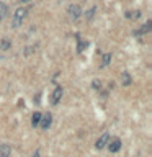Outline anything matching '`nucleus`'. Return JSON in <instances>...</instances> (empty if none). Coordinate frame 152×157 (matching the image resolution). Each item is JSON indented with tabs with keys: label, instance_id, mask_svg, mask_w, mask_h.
I'll list each match as a JSON object with an SVG mask.
<instances>
[{
	"label": "nucleus",
	"instance_id": "obj_14",
	"mask_svg": "<svg viewBox=\"0 0 152 157\" xmlns=\"http://www.w3.org/2000/svg\"><path fill=\"white\" fill-rule=\"evenodd\" d=\"M95 10H97V8L93 7V8H92L90 12H88V13H85V15H87V18H92V17H93V13H95Z\"/></svg>",
	"mask_w": 152,
	"mask_h": 157
},
{
	"label": "nucleus",
	"instance_id": "obj_11",
	"mask_svg": "<svg viewBox=\"0 0 152 157\" xmlns=\"http://www.w3.org/2000/svg\"><path fill=\"white\" fill-rule=\"evenodd\" d=\"M110 61H111V54H110V52L103 54V61H101V67H106L108 64H110Z\"/></svg>",
	"mask_w": 152,
	"mask_h": 157
},
{
	"label": "nucleus",
	"instance_id": "obj_12",
	"mask_svg": "<svg viewBox=\"0 0 152 157\" xmlns=\"http://www.w3.org/2000/svg\"><path fill=\"white\" fill-rule=\"evenodd\" d=\"M10 46H12V43H10V41H8L7 38L0 39V49H3V51H5V49H8Z\"/></svg>",
	"mask_w": 152,
	"mask_h": 157
},
{
	"label": "nucleus",
	"instance_id": "obj_5",
	"mask_svg": "<svg viewBox=\"0 0 152 157\" xmlns=\"http://www.w3.org/2000/svg\"><path fill=\"white\" fill-rule=\"evenodd\" d=\"M108 149H110V152H118L121 149V141L120 139H113V141H108Z\"/></svg>",
	"mask_w": 152,
	"mask_h": 157
},
{
	"label": "nucleus",
	"instance_id": "obj_7",
	"mask_svg": "<svg viewBox=\"0 0 152 157\" xmlns=\"http://www.w3.org/2000/svg\"><path fill=\"white\" fill-rule=\"evenodd\" d=\"M51 121H52V116L51 115H46V116H41V128L43 129H48L49 126H51Z\"/></svg>",
	"mask_w": 152,
	"mask_h": 157
},
{
	"label": "nucleus",
	"instance_id": "obj_1",
	"mask_svg": "<svg viewBox=\"0 0 152 157\" xmlns=\"http://www.w3.org/2000/svg\"><path fill=\"white\" fill-rule=\"evenodd\" d=\"M28 12H29V8H28V7H21V8H17V12H15V15H13V21H12V26H13V28H18V26H21V23H23V20L26 18Z\"/></svg>",
	"mask_w": 152,
	"mask_h": 157
},
{
	"label": "nucleus",
	"instance_id": "obj_15",
	"mask_svg": "<svg viewBox=\"0 0 152 157\" xmlns=\"http://www.w3.org/2000/svg\"><path fill=\"white\" fill-rule=\"evenodd\" d=\"M20 2H21V3H28L29 0H20Z\"/></svg>",
	"mask_w": 152,
	"mask_h": 157
},
{
	"label": "nucleus",
	"instance_id": "obj_8",
	"mask_svg": "<svg viewBox=\"0 0 152 157\" xmlns=\"http://www.w3.org/2000/svg\"><path fill=\"white\" fill-rule=\"evenodd\" d=\"M150 28H152V21H147L144 26L139 29V31H136V34H146V33H149V31H150Z\"/></svg>",
	"mask_w": 152,
	"mask_h": 157
},
{
	"label": "nucleus",
	"instance_id": "obj_10",
	"mask_svg": "<svg viewBox=\"0 0 152 157\" xmlns=\"http://www.w3.org/2000/svg\"><path fill=\"white\" fill-rule=\"evenodd\" d=\"M41 113H39V111H36V113H34V115H33V120H31V123H33V126H38L39 124V121H41Z\"/></svg>",
	"mask_w": 152,
	"mask_h": 157
},
{
	"label": "nucleus",
	"instance_id": "obj_3",
	"mask_svg": "<svg viewBox=\"0 0 152 157\" xmlns=\"http://www.w3.org/2000/svg\"><path fill=\"white\" fill-rule=\"evenodd\" d=\"M108 141H110V134H108V132H103V134L98 137V141H97L95 146L98 147V149H103V147H106Z\"/></svg>",
	"mask_w": 152,
	"mask_h": 157
},
{
	"label": "nucleus",
	"instance_id": "obj_2",
	"mask_svg": "<svg viewBox=\"0 0 152 157\" xmlns=\"http://www.w3.org/2000/svg\"><path fill=\"white\" fill-rule=\"evenodd\" d=\"M67 13H69V17H70L72 20H77V18L82 15V8H80V5H77V3H70V5L67 7Z\"/></svg>",
	"mask_w": 152,
	"mask_h": 157
},
{
	"label": "nucleus",
	"instance_id": "obj_9",
	"mask_svg": "<svg viewBox=\"0 0 152 157\" xmlns=\"http://www.w3.org/2000/svg\"><path fill=\"white\" fill-rule=\"evenodd\" d=\"M121 83H123L124 87L131 83V75H129L127 72H123V74H121Z\"/></svg>",
	"mask_w": 152,
	"mask_h": 157
},
{
	"label": "nucleus",
	"instance_id": "obj_4",
	"mask_svg": "<svg viewBox=\"0 0 152 157\" xmlns=\"http://www.w3.org/2000/svg\"><path fill=\"white\" fill-rule=\"evenodd\" d=\"M61 97H62V88L56 87V88H54V92H52V95H51V103H52V105H57L59 100H61Z\"/></svg>",
	"mask_w": 152,
	"mask_h": 157
},
{
	"label": "nucleus",
	"instance_id": "obj_13",
	"mask_svg": "<svg viewBox=\"0 0 152 157\" xmlns=\"http://www.w3.org/2000/svg\"><path fill=\"white\" fill-rule=\"evenodd\" d=\"M5 13H7V5L0 2V20H2L5 17Z\"/></svg>",
	"mask_w": 152,
	"mask_h": 157
},
{
	"label": "nucleus",
	"instance_id": "obj_6",
	"mask_svg": "<svg viewBox=\"0 0 152 157\" xmlns=\"http://www.w3.org/2000/svg\"><path fill=\"white\" fill-rule=\"evenodd\" d=\"M10 154H12L10 144H0V157H10Z\"/></svg>",
	"mask_w": 152,
	"mask_h": 157
}]
</instances>
